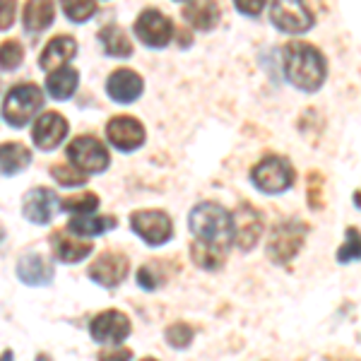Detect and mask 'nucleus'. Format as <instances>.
Returning a JSON list of instances; mask_svg holds the SVG:
<instances>
[{
	"label": "nucleus",
	"mask_w": 361,
	"mask_h": 361,
	"mask_svg": "<svg viewBox=\"0 0 361 361\" xmlns=\"http://www.w3.org/2000/svg\"><path fill=\"white\" fill-rule=\"evenodd\" d=\"M282 66L289 82L296 90L306 92V94L318 92L325 85V80H328V61H325V56L313 44H287L282 51Z\"/></svg>",
	"instance_id": "nucleus-1"
},
{
	"label": "nucleus",
	"mask_w": 361,
	"mask_h": 361,
	"mask_svg": "<svg viewBox=\"0 0 361 361\" xmlns=\"http://www.w3.org/2000/svg\"><path fill=\"white\" fill-rule=\"evenodd\" d=\"M188 229L193 238L214 243L229 250L234 246V229H231V212L217 202H200L190 209Z\"/></svg>",
	"instance_id": "nucleus-2"
},
{
	"label": "nucleus",
	"mask_w": 361,
	"mask_h": 361,
	"mask_svg": "<svg viewBox=\"0 0 361 361\" xmlns=\"http://www.w3.org/2000/svg\"><path fill=\"white\" fill-rule=\"evenodd\" d=\"M46 99L39 85H15L13 90L5 94L3 102V118L10 128H25L32 123L44 109Z\"/></svg>",
	"instance_id": "nucleus-3"
},
{
	"label": "nucleus",
	"mask_w": 361,
	"mask_h": 361,
	"mask_svg": "<svg viewBox=\"0 0 361 361\" xmlns=\"http://www.w3.org/2000/svg\"><path fill=\"white\" fill-rule=\"evenodd\" d=\"M294 166L289 164L284 157L277 154H267L258 161L253 169H250V180L253 185L265 195H279L287 193L294 185Z\"/></svg>",
	"instance_id": "nucleus-4"
},
{
	"label": "nucleus",
	"mask_w": 361,
	"mask_h": 361,
	"mask_svg": "<svg viewBox=\"0 0 361 361\" xmlns=\"http://www.w3.org/2000/svg\"><path fill=\"white\" fill-rule=\"evenodd\" d=\"M308 236V224L301 219H289L272 229L270 241H267V258L275 265L292 263L296 255L304 248V241Z\"/></svg>",
	"instance_id": "nucleus-5"
},
{
	"label": "nucleus",
	"mask_w": 361,
	"mask_h": 361,
	"mask_svg": "<svg viewBox=\"0 0 361 361\" xmlns=\"http://www.w3.org/2000/svg\"><path fill=\"white\" fill-rule=\"evenodd\" d=\"M68 161L75 169H80L87 176H97L104 173L111 164V154H109L106 145L94 135H78L75 140H70V145L66 147Z\"/></svg>",
	"instance_id": "nucleus-6"
},
{
	"label": "nucleus",
	"mask_w": 361,
	"mask_h": 361,
	"mask_svg": "<svg viewBox=\"0 0 361 361\" xmlns=\"http://www.w3.org/2000/svg\"><path fill=\"white\" fill-rule=\"evenodd\" d=\"M130 229L152 248L164 246L173 238V222L164 209H135V212H130Z\"/></svg>",
	"instance_id": "nucleus-7"
},
{
	"label": "nucleus",
	"mask_w": 361,
	"mask_h": 361,
	"mask_svg": "<svg viewBox=\"0 0 361 361\" xmlns=\"http://www.w3.org/2000/svg\"><path fill=\"white\" fill-rule=\"evenodd\" d=\"M130 333H133L130 318L123 311H116V308L97 313L90 323L92 340L102 347H121L130 337Z\"/></svg>",
	"instance_id": "nucleus-8"
},
{
	"label": "nucleus",
	"mask_w": 361,
	"mask_h": 361,
	"mask_svg": "<svg viewBox=\"0 0 361 361\" xmlns=\"http://www.w3.org/2000/svg\"><path fill=\"white\" fill-rule=\"evenodd\" d=\"M128 272H130V260H128L126 253H118V250H106L87 267V277L104 289L121 287L126 282Z\"/></svg>",
	"instance_id": "nucleus-9"
},
{
	"label": "nucleus",
	"mask_w": 361,
	"mask_h": 361,
	"mask_svg": "<svg viewBox=\"0 0 361 361\" xmlns=\"http://www.w3.org/2000/svg\"><path fill=\"white\" fill-rule=\"evenodd\" d=\"M270 20L284 34H306L316 25L304 0H275L270 8Z\"/></svg>",
	"instance_id": "nucleus-10"
},
{
	"label": "nucleus",
	"mask_w": 361,
	"mask_h": 361,
	"mask_svg": "<svg viewBox=\"0 0 361 361\" xmlns=\"http://www.w3.org/2000/svg\"><path fill=\"white\" fill-rule=\"evenodd\" d=\"M106 140L118 152H135L145 145L147 133L135 116H114L106 123Z\"/></svg>",
	"instance_id": "nucleus-11"
},
{
	"label": "nucleus",
	"mask_w": 361,
	"mask_h": 361,
	"mask_svg": "<svg viewBox=\"0 0 361 361\" xmlns=\"http://www.w3.org/2000/svg\"><path fill=\"white\" fill-rule=\"evenodd\" d=\"M135 37L147 49H164L173 39V25L159 10H145L135 20Z\"/></svg>",
	"instance_id": "nucleus-12"
},
{
	"label": "nucleus",
	"mask_w": 361,
	"mask_h": 361,
	"mask_svg": "<svg viewBox=\"0 0 361 361\" xmlns=\"http://www.w3.org/2000/svg\"><path fill=\"white\" fill-rule=\"evenodd\" d=\"M58 209H61V197H58L56 190L44 188V185L27 190L25 197H22V217L29 224H49L58 214Z\"/></svg>",
	"instance_id": "nucleus-13"
},
{
	"label": "nucleus",
	"mask_w": 361,
	"mask_h": 361,
	"mask_svg": "<svg viewBox=\"0 0 361 361\" xmlns=\"http://www.w3.org/2000/svg\"><path fill=\"white\" fill-rule=\"evenodd\" d=\"M231 229H234V243L241 250L255 248V243L263 238L265 231V219L253 205L243 202L238 205V209L231 214Z\"/></svg>",
	"instance_id": "nucleus-14"
},
{
	"label": "nucleus",
	"mask_w": 361,
	"mask_h": 361,
	"mask_svg": "<svg viewBox=\"0 0 361 361\" xmlns=\"http://www.w3.org/2000/svg\"><path fill=\"white\" fill-rule=\"evenodd\" d=\"M70 126L61 114L46 111L34 121L32 126V142L37 145L42 152H54L63 145V140L68 137Z\"/></svg>",
	"instance_id": "nucleus-15"
},
{
	"label": "nucleus",
	"mask_w": 361,
	"mask_h": 361,
	"mask_svg": "<svg viewBox=\"0 0 361 361\" xmlns=\"http://www.w3.org/2000/svg\"><path fill=\"white\" fill-rule=\"evenodd\" d=\"M17 279L27 287H49L56 277V267L49 255L44 253H27L17 263Z\"/></svg>",
	"instance_id": "nucleus-16"
},
{
	"label": "nucleus",
	"mask_w": 361,
	"mask_h": 361,
	"mask_svg": "<svg viewBox=\"0 0 361 361\" xmlns=\"http://www.w3.org/2000/svg\"><path fill=\"white\" fill-rule=\"evenodd\" d=\"M145 92V80L140 78L135 70L121 68L114 70L106 80V94L116 104H133L142 97Z\"/></svg>",
	"instance_id": "nucleus-17"
},
{
	"label": "nucleus",
	"mask_w": 361,
	"mask_h": 361,
	"mask_svg": "<svg viewBox=\"0 0 361 361\" xmlns=\"http://www.w3.org/2000/svg\"><path fill=\"white\" fill-rule=\"evenodd\" d=\"M51 248H54V255L61 263L66 265H75V263H82L87 255H92V250H94V243L87 241L85 236H78L73 234V231H54L49 238Z\"/></svg>",
	"instance_id": "nucleus-18"
},
{
	"label": "nucleus",
	"mask_w": 361,
	"mask_h": 361,
	"mask_svg": "<svg viewBox=\"0 0 361 361\" xmlns=\"http://www.w3.org/2000/svg\"><path fill=\"white\" fill-rule=\"evenodd\" d=\"M75 56H78V42L68 34H61V37H54L44 46V54L39 56V66H42V70H56L61 66H68Z\"/></svg>",
	"instance_id": "nucleus-19"
},
{
	"label": "nucleus",
	"mask_w": 361,
	"mask_h": 361,
	"mask_svg": "<svg viewBox=\"0 0 361 361\" xmlns=\"http://www.w3.org/2000/svg\"><path fill=\"white\" fill-rule=\"evenodd\" d=\"M183 17L197 32H212L219 25L222 10H219V5L214 0H193V3L185 5Z\"/></svg>",
	"instance_id": "nucleus-20"
},
{
	"label": "nucleus",
	"mask_w": 361,
	"mask_h": 361,
	"mask_svg": "<svg viewBox=\"0 0 361 361\" xmlns=\"http://www.w3.org/2000/svg\"><path fill=\"white\" fill-rule=\"evenodd\" d=\"M116 224H118V219L114 214H73V219L68 222V231L85 238H94L116 229Z\"/></svg>",
	"instance_id": "nucleus-21"
},
{
	"label": "nucleus",
	"mask_w": 361,
	"mask_h": 361,
	"mask_svg": "<svg viewBox=\"0 0 361 361\" xmlns=\"http://www.w3.org/2000/svg\"><path fill=\"white\" fill-rule=\"evenodd\" d=\"M80 85V73L75 68L61 66L56 70H51L49 80H46V92H49L51 99L56 102H68V99L75 97Z\"/></svg>",
	"instance_id": "nucleus-22"
},
{
	"label": "nucleus",
	"mask_w": 361,
	"mask_h": 361,
	"mask_svg": "<svg viewBox=\"0 0 361 361\" xmlns=\"http://www.w3.org/2000/svg\"><path fill=\"white\" fill-rule=\"evenodd\" d=\"M56 20L54 0H27L25 13H22V27L29 34H39L49 29Z\"/></svg>",
	"instance_id": "nucleus-23"
},
{
	"label": "nucleus",
	"mask_w": 361,
	"mask_h": 361,
	"mask_svg": "<svg viewBox=\"0 0 361 361\" xmlns=\"http://www.w3.org/2000/svg\"><path fill=\"white\" fill-rule=\"evenodd\" d=\"M32 164V149L22 142L0 145V173L3 176H17Z\"/></svg>",
	"instance_id": "nucleus-24"
},
{
	"label": "nucleus",
	"mask_w": 361,
	"mask_h": 361,
	"mask_svg": "<svg viewBox=\"0 0 361 361\" xmlns=\"http://www.w3.org/2000/svg\"><path fill=\"white\" fill-rule=\"evenodd\" d=\"M226 253H229L226 248L214 246V243L197 241V238H193V243H190V258H193V263L200 267V270H207V272L222 270L226 263Z\"/></svg>",
	"instance_id": "nucleus-25"
},
{
	"label": "nucleus",
	"mask_w": 361,
	"mask_h": 361,
	"mask_svg": "<svg viewBox=\"0 0 361 361\" xmlns=\"http://www.w3.org/2000/svg\"><path fill=\"white\" fill-rule=\"evenodd\" d=\"M99 42H102L106 56L111 58H130L133 56V42L128 39V34L121 27L109 25L99 32Z\"/></svg>",
	"instance_id": "nucleus-26"
},
{
	"label": "nucleus",
	"mask_w": 361,
	"mask_h": 361,
	"mask_svg": "<svg viewBox=\"0 0 361 361\" xmlns=\"http://www.w3.org/2000/svg\"><path fill=\"white\" fill-rule=\"evenodd\" d=\"M97 207H99V195L92 193V190H82V193L68 195L61 200V209L70 214H90L97 212Z\"/></svg>",
	"instance_id": "nucleus-27"
},
{
	"label": "nucleus",
	"mask_w": 361,
	"mask_h": 361,
	"mask_svg": "<svg viewBox=\"0 0 361 361\" xmlns=\"http://www.w3.org/2000/svg\"><path fill=\"white\" fill-rule=\"evenodd\" d=\"M61 5L66 17L75 25L90 22L97 13V0H61Z\"/></svg>",
	"instance_id": "nucleus-28"
},
{
	"label": "nucleus",
	"mask_w": 361,
	"mask_h": 361,
	"mask_svg": "<svg viewBox=\"0 0 361 361\" xmlns=\"http://www.w3.org/2000/svg\"><path fill=\"white\" fill-rule=\"evenodd\" d=\"M164 340H166V345L171 349H188L190 345H193V340H195V330H193V325L178 320V323H173V325H169V328H166Z\"/></svg>",
	"instance_id": "nucleus-29"
},
{
	"label": "nucleus",
	"mask_w": 361,
	"mask_h": 361,
	"mask_svg": "<svg viewBox=\"0 0 361 361\" xmlns=\"http://www.w3.org/2000/svg\"><path fill=\"white\" fill-rule=\"evenodd\" d=\"M51 176L63 188H78V185L87 183V173L75 169L73 164H54L51 166Z\"/></svg>",
	"instance_id": "nucleus-30"
},
{
	"label": "nucleus",
	"mask_w": 361,
	"mask_h": 361,
	"mask_svg": "<svg viewBox=\"0 0 361 361\" xmlns=\"http://www.w3.org/2000/svg\"><path fill=\"white\" fill-rule=\"evenodd\" d=\"M164 284V272L157 260H149L137 270V287L145 289V292H157V289Z\"/></svg>",
	"instance_id": "nucleus-31"
},
{
	"label": "nucleus",
	"mask_w": 361,
	"mask_h": 361,
	"mask_svg": "<svg viewBox=\"0 0 361 361\" xmlns=\"http://www.w3.org/2000/svg\"><path fill=\"white\" fill-rule=\"evenodd\" d=\"M22 61H25V49H22V44L17 39H8L0 46V68L3 70L13 73V70L22 66Z\"/></svg>",
	"instance_id": "nucleus-32"
},
{
	"label": "nucleus",
	"mask_w": 361,
	"mask_h": 361,
	"mask_svg": "<svg viewBox=\"0 0 361 361\" xmlns=\"http://www.w3.org/2000/svg\"><path fill=\"white\" fill-rule=\"evenodd\" d=\"M357 260H359V229L349 226L345 243H342V248L337 250V263L349 265V263H357Z\"/></svg>",
	"instance_id": "nucleus-33"
},
{
	"label": "nucleus",
	"mask_w": 361,
	"mask_h": 361,
	"mask_svg": "<svg viewBox=\"0 0 361 361\" xmlns=\"http://www.w3.org/2000/svg\"><path fill=\"white\" fill-rule=\"evenodd\" d=\"M308 202L311 207H323V176L320 173H308Z\"/></svg>",
	"instance_id": "nucleus-34"
},
{
	"label": "nucleus",
	"mask_w": 361,
	"mask_h": 361,
	"mask_svg": "<svg viewBox=\"0 0 361 361\" xmlns=\"http://www.w3.org/2000/svg\"><path fill=\"white\" fill-rule=\"evenodd\" d=\"M15 13H17V0H0V32L13 27Z\"/></svg>",
	"instance_id": "nucleus-35"
},
{
	"label": "nucleus",
	"mask_w": 361,
	"mask_h": 361,
	"mask_svg": "<svg viewBox=\"0 0 361 361\" xmlns=\"http://www.w3.org/2000/svg\"><path fill=\"white\" fill-rule=\"evenodd\" d=\"M265 3H267V0H234L236 10L241 15H246V17H258L260 13H263Z\"/></svg>",
	"instance_id": "nucleus-36"
},
{
	"label": "nucleus",
	"mask_w": 361,
	"mask_h": 361,
	"mask_svg": "<svg viewBox=\"0 0 361 361\" xmlns=\"http://www.w3.org/2000/svg\"><path fill=\"white\" fill-rule=\"evenodd\" d=\"M118 357L130 359V357H133V352H130V349H118V347H114V352H102V357H99V359H118Z\"/></svg>",
	"instance_id": "nucleus-37"
},
{
	"label": "nucleus",
	"mask_w": 361,
	"mask_h": 361,
	"mask_svg": "<svg viewBox=\"0 0 361 361\" xmlns=\"http://www.w3.org/2000/svg\"><path fill=\"white\" fill-rule=\"evenodd\" d=\"M3 238H5V229L0 226V241H3Z\"/></svg>",
	"instance_id": "nucleus-38"
}]
</instances>
